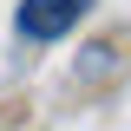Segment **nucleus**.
<instances>
[{
  "label": "nucleus",
  "mask_w": 131,
  "mask_h": 131,
  "mask_svg": "<svg viewBox=\"0 0 131 131\" xmlns=\"http://www.w3.org/2000/svg\"><path fill=\"white\" fill-rule=\"evenodd\" d=\"M85 7H92V0H20L13 26L26 33V39H59V33H72L85 20Z\"/></svg>",
  "instance_id": "nucleus-1"
}]
</instances>
